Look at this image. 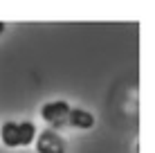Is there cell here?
I'll list each match as a JSON object with an SVG mask.
<instances>
[{
	"label": "cell",
	"mask_w": 155,
	"mask_h": 153,
	"mask_svg": "<svg viewBox=\"0 0 155 153\" xmlns=\"http://www.w3.org/2000/svg\"><path fill=\"white\" fill-rule=\"evenodd\" d=\"M36 151L38 153H65V140L52 128H45L36 133Z\"/></svg>",
	"instance_id": "1"
},
{
	"label": "cell",
	"mask_w": 155,
	"mask_h": 153,
	"mask_svg": "<svg viewBox=\"0 0 155 153\" xmlns=\"http://www.w3.org/2000/svg\"><path fill=\"white\" fill-rule=\"evenodd\" d=\"M68 113H70V104L65 99H54L41 106V117L50 124H61L63 119H68Z\"/></svg>",
	"instance_id": "2"
},
{
	"label": "cell",
	"mask_w": 155,
	"mask_h": 153,
	"mask_svg": "<svg viewBox=\"0 0 155 153\" xmlns=\"http://www.w3.org/2000/svg\"><path fill=\"white\" fill-rule=\"evenodd\" d=\"M68 122H70L74 128H81V131H88L94 126V115L90 110H83V108H70L68 113Z\"/></svg>",
	"instance_id": "3"
},
{
	"label": "cell",
	"mask_w": 155,
	"mask_h": 153,
	"mask_svg": "<svg viewBox=\"0 0 155 153\" xmlns=\"http://www.w3.org/2000/svg\"><path fill=\"white\" fill-rule=\"evenodd\" d=\"M0 140H2L5 146H9V149H16L18 144V124L16 122H5L0 126Z\"/></svg>",
	"instance_id": "4"
},
{
	"label": "cell",
	"mask_w": 155,
	"mask_h": 153,
	"mask_svg": "<svg viewBox=\"0 0 155 153\" xmlns=\"http://www.w3.org/2000/svg\"><path fill=\"white\" fill-rule=\"evenodd\" d=\"M36 126L31 124V122H23V124H18V144L20 146H29L31 142L36 140Z\"/></svg>",
	"instance_id": "5"
},
{
	"label": "cell",
	"mask_w": 155,
	"mask_h": 153,
	"mask_svg": "<svg viewBox=\"0 0 155 153\" xmlns=\"http://www.w3.org/2000/svg\"><path fill=\"white\" fill-rule=\"evenodd\" d=\"M2 32H5V23H0V34H2Z\"/></svg>",
	"instance_id": "6"
}]
</instances>
